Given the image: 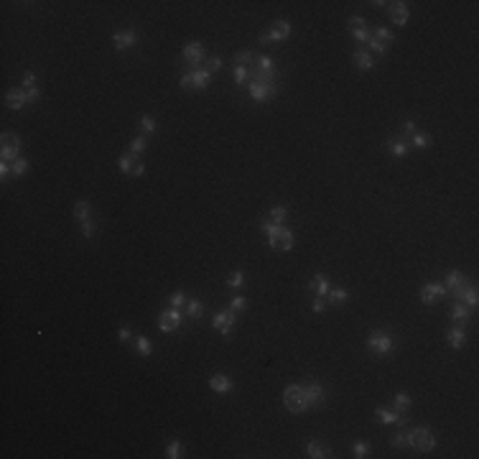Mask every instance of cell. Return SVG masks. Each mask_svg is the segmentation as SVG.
<instances>
[{
  "instance_id": "1",
  "label": "cell",
  "mask_w": 479,
  "mask_h": 459,
  "mask_svg": "<svg viewBox=\"0 0 479 459\" xmlns=\"http://www.w3.org/2000/svg\"><path fill=\"white\" fill-rule=\"evenodd\" d=\"M283 403L291 413H306L311 408L306 401V393H303V385H288L286 393H283Z\"/></svg>"
},
{
  "instance_id": "2",
  "label": "cell",
  "mask_w": 479,
  "mask_h": 459,
  "mask_svg": "<svg viewBox=\"0 0 479 459\" xmlns=\"http://www.w3.org/2000/svg\"><path fill=\"white\" fill-rule=\"evenodd\" d=\"M247 92L252 100L257 102H265V100H273L278 95V82H265V79H250L247 82Z\"/></svg>"
},
{
  "instance_id": "3",
  "label": "cell",
  "mask_w": 479,
  "mask_h": 459,
  "mask_svg": "<svg viewBox=\"0 0 479 459\" xmlns=\"http://www.w3.org/2000/svg\"><path fill=\"white\" fill-rule=\"evenodd\" d=\"M367 347L372 349L375 355H380V357H385V355H390L393 352V337H390L387 332H372L367 337Z\"/></svg>"
},
{
  "instance_id": "4",
  "label": "cell",
  "mask_w": 479,
  "mask_h": 459,
  "mask_svg": "<svg viewBox=\"0 0 479 459\" xmlns=\"http://www.w3.org/2000/svg\"><path fill=\"white\" fill-rule=\"evenodd\" d=\"M408 436H410V447L418 449V452H431L433 447H436V439H433V434H431L428 429H423V426L408 431Z\"/></svg>"
},
{
  "instance_id": "5",
  "label": "cell",
  "mask_w": 479,
  "mask_h": 459,
  "mask_svg": "<svg viewBox=\"0 0 479 459\" xmlns=\"http://www.w3.org/2000/svg\"><path fill=\"white\" fill-rule=\"evenodd\" d=\"M18 153H20V138L13 133H3V138H0V156H3V161H8V163L18 161Z\"/></svg>"
},
{
  "instance_id": "6",
  "label": "cell",
  "mask_w": 479,
  "mask_h": 459,
  "mask_svg": "<svg viewBox=\"0 0 479 459\" xmlns=\"http://www.w3.org/2000/svg\"><path fill=\"white\" fill-rule=\"evenodd\" d=\"M184 324V314H181V309H166V311H161V316H158V326H161V332H176L179 326Z\"/></svg>"
},
{
  "instance_id": "7",
  "label": "cell",
  "mask_w": 479,
  "mask_h": 459,
  "mask_svg": "<svg viewBox=\"0 0 479 459\" xmlns=\"http://www.w3.org/2000/svg\"><path fill=\"white\" fill-rule=\"evenodd\" d=\"M181 59L189 64V67H199L202 61H207L204 46H202L199 41H191V43H186V46H184V51H181Z\"/></svg>"
},
{
  "instance_id": "8",
  "label": "cell",
  "mask_w": 479,
  "mask_h": 459,
  "mask_svg": "<svg viewBox=\"0 0 479 459\" xmlns=\"http://www.w3.org/2000/svg\"><path fill=\"white\" fill-rule=\"evenodd\" d=\"M444 289H446V296H454L456 301H462V296H464V278H462V273L459 271H451L449 276H446V283H444Z\"/></svg>"
},
{
  "instance_id": "9",
  "label": "cell",
  "mask_w": 479,
  "mask_h": 459,
  "mask_svg": "<svg viewBox=\"0 0 479 459\" xmlns=\"http://www.w3.org/2000/svg\"><path fill=\"white\" fill-rule=\"evenodd\" d=\"M120 168L122 173H127V176H143L145 173V166L135 158V153H125V156H120Z\"/></svg>"
},
{
  "instance_id": "10",
  "label": "cell",
  "mask_w": 479,
  "mask_h": 459,
  "mask_svg": "<svg viewBox=\"0 0 479 459\" xmlns=\"http://www.w3.org/2000/svg\"><path fill=\"white\" fill-rule=\"evenodd\" d=\"M212 324H214V329H220L225 337H230L232 329H235V311H232V309H230V311H217L214 319H212Z\"/></svg>"
},
{
  "instance_id": "11",
  "label": "cell",
  "mask_w": 479,
  "mask_h": 459,
  "mask_svg": "<svg viewBox=\"0 0 479 459\" xmlns=\"http://www.w3.org/2000/svg\"><path fill=\"white\" fill-rule=\"evenodd\" d=\"M446 296V289H444V283H426V286L421 289V301L423 304H436L439 299Z\"/></svg>"
},
{
  "instance_id": "12",
  "label": "cell",
  "mask_w": 479,
  "mask_h": 459,
  "mask_svg": "<svg viewBox=\"0 0 479 459\" xmlns=\"http://www.w3.org/2000/svg\"><path fill=\"white\" fill-rule=\"evenodd\" d=\"M135 41H138V33H135L133 28H130V31H120V33L113 36V43H115L118 51H125V49H130V46H135Z\"/></svg>"
},
{
  "instance_id": "13",
  "label": "cell",
  "mask_w": 479,
  "mask_h": 459,
  "mask_svg": "<svg viewBox=\"0 0 479 459\" xmlns=\"http://www.w3.org/2000/svg\"><path fill=\"white\" fill-rule=\"evenodd\" d=\"M387 5V10H390V18H393V23H398V26H405L408 23V5L405 3H385Z\"/></svg>"
},
{
  "instance_id": "14",
  "label": "cell",
  "mask_w": 479,
  "mask_h": 459,
  "mask_svg": "<svg viewBox=\"0 0 479 459\" xmlns=\"http://www.w3.org/2000/svg\"><path fill=\"white\" fill-rule=\"evenodd\" d=\"M5 102H8L10 110H23L28 105V95H26V90H10L5 95Z\"/></svg>"
},
{
  "instance_id": "15",
  "label": "cell",
  "mask_w": 479,
  "mask_h": 459,
  "mask_svg": "<svg viewBox=\"0 0 479 459\" xmlns=\"http://www.w3.org/2000/svg\"><path fill=\"white\" fill-rule=\"evenodd\" d=\"M347 26H350L352 36H355L359 43H367V41H369V31L364 28V26H367L364 18H350V23H347Z\"/></svg>"
},
{
  "instance_id": "16",
  "label": "cell",
  "mask_w": 479,
  "mask_h": 459,
  "mask_svg": "<svg viewBox=\"0 0 479 459\" xmlns=\"http://www.w3.org/2000/svg\"><path fill=\"white\" fill-rule=\"evenodd\" d=\"M280 227H283V225H275V222H270V220H263V222H260V230L265 232L268 245H270L273 250H278V235H280Z\"/></svg>"
},
{
  "instance_id": "17",
  "label": "cell",
  "mask_w": 479,
  "mask_h": 459,
  "mask_svg": "<svg viewBox=\"0 0 479 459\" xmlns=\"http://www.w3.org/2000/svg\"><path fill=\"white\" fill-rule=\"evenodd\" d=\"M209 388L214 390V393H230L232 390V378H227L225 373H217V375H212L209 378Z\"/></svg>"
},
{
  "instance_id": "18",
  "label": "cell",
  "mask_w": 479,
  "mask_h": 459,
  "mask_svg": "<svg viewBox=\"0 0 479 459\" xmlns=\"http://www.w3.org/2000/svg\"><path fill=\"white\" fill-rule=\"evenodd\" d=\"M303 393H306V401H309V406L314 408V406H319L321 401H324V388L319 385V383H309V385H303Z\"/></svg>"
},
{
  "instance_id": "19",
  "label": "cell",
  "mask_w": 479,
  "mask_h": 459,
  "mask_svg": "<svg viewBox=\"0 0 479 459\" xmlns=\"http://www.w3.org/2000/svg\"><path fill=\"white\" fill-rule=\"evenodd\" d=\"M375 416L380 424H405V416H400V413H395L393 408H377L375 411Z\"/></svg>"
},
{
  "instance_id": "20",
  "label": "cell",
  "mask_w": 479,
  "mask_h": 459,
  "mask_svg": "<svg viewBox=\"0 0 479 459\" xmlns=\"http://www.w3.org/2000/svg\"><path fill=\"white\" fill-rule=\"evenodd\" d=\"M355 64H357V67H359L362 72L375 69V59H372V54L364 51V49H357V51H355Z\"/></svg>"
},
{
  "instance_id": "21",
  "label": "cell",
  "mask_w": 479,
  "mask_h": 459,
  "mask_svg": "<svg viewBox=\"0 0 479 459\" xmlns=\"http://www.w3.org/2000/svg\"><path fill=\"white\" fill-rule=\"evenodd\" d=\"M268 33L273 36V41H283V38L291 36V23H288V20H275Z\"/></svg>"
},
{
  "instance_id": "22",
  "label": "cell",
  "mask_w": 479,
  "mask_h": 459,
  "mask_svg": "<svg viewBox=\"0 0 479 459\" xmlns=\"http://www.w3.org/2000/svg\"><path fill=\"white\" fill-rule=\"evenodd\" d=\"M235 64H237V67H245V69L250 72V69L257 67V54H255V51H240V54L235 56Z\"/></svg>"
},
{
  "instance_id": "23",
  "label": "cell",
  "mask_w": 479,
  "mask_h": 459,
  "mask_svg": "<svg viewBox=\"0 0 479 459\" xmlns=\"http://www.w3.org/2000/svg\"><path fill=\"white\" fill-rule=\"evenodd\" d=\"M309 286H311V291H314L316 296H321V299H324L326 294H329V289H332V286H329V278H326V276H321V273L311 278V283H309Z\"/></svg>"
},
{
  "instance_id": "24",
  "label": "cell",
  "mask_w": 479,
  "mask_h": 459,
  "mask_svg": "<svg viewBox=\"0 0 479 459\" xmlns=\"http://www.w3.org/2000/svg\"><path fill=\"white\" fill-rule=\"evenodd\" d=\"M184 311H186V316H189L191 321H197V319H202V314H204V304L197 301V299H189L186 306H184Z\"/></svg>"
},
{
  "instance_id": "25",
  "label": "cell",
  "mask_w": 479,
  "mask_h": 459,
  "mask_svg": "<svg viewBox=\"0 0 479 459\" xmlns=\"http://www.w3.org/2000/svg\"><path fill=\"white\" fill-rule=\"evenodd\" d=\"M191 82H194V90H204L212 82V74L207 69H191Z\"/></svg>"
},
{
  "instance_id": "26",
  "label": "cell",
  "mask_w": 479,
  "mask_h": 459,
  "mask_svg": "<svg viewBox=\"0 0 479 459\" xmlns=\"http://www.w3.org/2000/svg\"><path fill=\"white\" fill-rule=\"evenodd\" d=\"M306 454H309L311 459H324V457H329L332 452H329V447H326V444H321V442H309V447H306Z\"/></svg>"
},
{
  "instance_id": "27",
  "label": "cell",
  "mask_w": 479,
  "mask_h": 459,
  "mask_svg": "<svg viewBox=\"0 0 479 459\" xmlns=\"http://www.w3.org/2000/svg\"><path fill=\"white\" fill-rule=\"evenodd\" d=\"M293 248V232L288 227H280V235H278V250L280 253H286Z\"/></svg>"
},
{
  "instance_id": "28",
  "label": "cell",
  "mask_w": 479,
  "mask_h": 459,
  "mask_svg": "<svg viewBox=\"0 0 479 459\" xmlns=\"http://www.w3.org/2000/svg\"><path fill=\"white\" fill-rule=\"evenodd\" d=\"M408 408H410V396L408 393H398L395 403H393V411L400 413V416H408Z\"/></svg>"
},
{
  "instance_id": "29",
  "label": "cell",
  "mask_w": 479,
  "mask_h": 459,
  "mask_svg": "<svg viewBox=\"0 0 479 459\" xmlns=\"http://www.w3.org/2000/svg\"><path fill=\"white\" fill-rule=\"evenodd\" d=\"M451 319H454V321H467V319H469V306H467L464 301H456V304L451 306Z\"/></svg>"
},
{
  "instance_id": "30",
  "label": "cell",
  "mask_w": 479,
  "mask_h": 459,
  "mask_svg": "<svg viewBox=\"0 0 479 459\" xmlns=\"http://www.w3.org/2000/svg\"><path fill=\"white\" fill-rule=\"evenodd\" d=\"M446 339H449V344H451L454 349H459V347L464 344V329H462V326H454V329L446 332Z\"/></svg>"
},
{
  "instance_id": "31",
  "label": "cell",
  "mask_w": 479,
  "mask_h": 459,
  "mask_svg": "<svg viewBox=\"0 0 479 459\" xmlns=\"http://www.w3.org/2000/svg\"><path fill=\"white\" fill-rule=\"evenodd\" d=\"M377 43H382V46L387 49L390 43H393V33H390V28H385V26H380V28H375V33H369Z\"/></svg>"
},
{
  "instance_id": "32",
  "label": "cell",
  "mask_w": 479,
  "mask_h": 459,
  "mask_svg": "<svg viewBox=\"0 0 479 459\" xmlns=\"http://www.w3.org/2000/svg\"><path fill=\"white\" fill-rule=\"evenodd\" d=\"M387 148H390V153L393 156H408V151H410V146H408V141H390L387 143Z\"/></svg>"
},
{
  "instance_id": "33",
  "label": "cell",
  "mask_w": 479,
  "mask_h": 459,
  "mask_svg": "<svg viewBox=\"0 0 479 459\" xmlns=\"http://www.w3.org/2000/svg\"><path fill=\"white\" fill-rule=\"evenodd\" d=\"M326 296H329V301H332L334 306H339V304H344L347 299H350V291H347V289H329V294H326Z\"/></svg>"
},
{
  "instance_id": "34",
  "label": "cell",
  "mask_w": 479,
  "mask_h": 459,
  "mask_svg": "<svg viewBox=\"0 0 479 459\" xmlns=\"http://www.w3.org/2000/svg\"><path fill=\"white\" fill-rule=\"evenodd\" d=\"M90 209H92V204L90 202H77L74 204V217L82 222V220H90Z\"/></svg>"
},
{
  "instance_id": "35",
  "label": "cell",
  "mask_w": 479,
  "mask_h": 459,
  "mask_svg": "<svg viewBox=\"0 0 479 459\" xmlns=\"http://www.w3.org/2000/svg\"><path fill=\"white\" fill-rule=\"evenodd\" d=\"M166 454H168L171 459H181V457H184V447H181V442H179V439L168 442V447H166Z\"/></svg>"
},
{
  "instance_id": "36",
  "label": "cell",
  "mask_w": 479,
  "mask_h": 459,
  "mask_svg": "<svg viewBox=\"0 0 479 459\" xmlns=\"http://www.w3.org/2000/svg\"><path fill=\"white\" fill-rule=\"evenodd\" d=\"M286 217H288V209L286 207H273L270 209V222H275V225H283V222H286Z\"/></svg>"
},
{
  "instance_id": "37",
  "label": "cell",
  "mask_w": 479,
  "mask_h": 459,
  "mask_svg": "<svg viewBox=\"0 0 479 459\" xmlns=\"http://www.w3.org/2000/svg\"><path fill=\"white\" fill-rule=\"evenodd\" d=\"M462 301L469 306V309H474V306H477V301H479V296H477V286H467V289H464V296H462Z\"/></svg>"
},
{
  "instance_id": "38",
  "label": "cell",
  "mask_w": 479,
  "mask_h": 459,
  "mask_svg": "<svg viewBox=\"0 0 479 459\" xmlns=\"http://www.w3.org/2000/svg\"><path fill=\"white\" fill-rule=\"evenodd\" d=\"M242 283H245V273H242V271H235V273L227 278V286H230V289H242Z\"/></svg>"
},
{
  "instance_id": "39",
  "label": "cell",
  "mask_w": 479,
  "mask_h": 459,
  "mask_svg": "<svg viewBox=\"0 0 479 459\" xmlns=\"http://www.w3.org/2000/svg\"><path fill=\"white\" fill-rule=\"evenodd\" d=\"M148 148V141L143 138V136H138V138H133V143H130V153H135V156H140V153Z\"/></svg>"
},
{
  "instance_id": "40",
  "label": "cell",
  "mask_w": 479,
  "mask_h": 459,
  "mask_svg": "<svg viewBox=\"0 0 479 459\" xmlns=\"http://www.w3.org/2000/svg\"><path fill=\"white\" fill-rule=\"evenodd\" d=\"M135 352H138V355H143V357H148V355H150V339L138 337V339H135Z\"/></svg>"
},
{
  "instance_id": "41",
  "label": "cell",
  "mask_w": 479,
  "mask_h": 459,
  "mask_svg": "<svg viewBox=\"0 0 479 459\" xmlns=\"http://www.w3.org/2000/svg\"><path fill=\"white\" fill-rule=\"evenodd\" d=\"M10 168H13V176H23V173L28 171V161H26V158H18V161L10 163Z\"/></svg>"
},
{
  "instance_id": "42",
  "label": "cell",
  "mask_w": 479,
  "mask_h": 459,
  "mask_svg": "<svg viewBox=\"0 0 479 459\" xmlns=\"http://www.w3.org/2000/svg\"><path fill=\"white\" fill-rule=\"evenodd\" d=\"M168 304L173 306V309H184V306H186V294H184V291H179V294H171Z\"/></svg>"
},
{
  "instance_id": "43",
  "label": "cell",
  "mask_w": 479,
  "mask_h": 459,
  "mask_svg": "<svg viewBox=\"0 0 479 459\" xmlns=\"http://www.w3.org/2000/svg\"><path fill=\"white\" fill-rule=\"evenodd\" d=\"M413 146H416V148H428V146H431V136H426V133H413Z\"/></svg>"
},
{
  "instance_id": "44",
  "label": "cell",
  "mask_w": 479,
  "mask_h": 459,
  "mask_svg": "<svg viewBox=\"0 0 479 459\" xmlns=\"http://www.w3.org/2000/svg\"><path fill=\"white\" fill-rule=\"evenodd\" d=\"M204 64H207L204 69H207L209 74H212V72H220V69H222V59H220V56H209Z\"/></svg>"
},
{
  "instance_id": "45",
  "label": "cell",
  "mask_w": 479,
  "mask_h": 459,
  "mask_svg": "<svg viewBox=\"0 0 479 459\" xmlns=\"http://www.w3.org/2000/svg\"><path fill=\"white\" fill-rule=\"evenodd\" d=\"M393 447H410V436H408V431H398V434L393 436Z\"/></svg>"
},
{
  "instance_id": "46",
  "label": "cell",
  "mask_w": 479,
  "mask_h": 459,
  "mask_svg": "<svg viewBox=\"0 0 479 459\" xmlns=\"http://www.w3.org/2000/svg\"><path fill=\"white\" fill-rule=\"evenodd\" d=\"M140 128L145 130V133H153V130H156V118L153 115H143L140 118Z\"/></svg>"
},
{
  "instance_id": "47",
  "label": "cell",
  "mask_w": 479,
  "mask_h": 459,
  "mask_svg": "<svg viewBox=\"0 0 479 459\" xmlns=\"http://www.w3.org/2000/svg\"><path fill=\"white\" fill-rule=\"evenodd\" d=\"M235 82H237L240 87L247 84V69H245V67H237V64H235Z\"/></svg>"
},
{
  "instance_id": "48",
  "label": "cell",
  "mask_w": 479,
  "mask_h": 459,
  "mask_svg": "<svg viewBox=\"0 0 479 459\" xmlns=\"http://www.w3.org/2000/svg\"><path fill=\"white\" fill-rule=\"evenodd\" d=\"M355 457H357V459H364V457H369V444H364V442H357V444H355Z\"/></svg>"
},
{
  "instance_id": "49",
  "label": "cell",
  "mask_w": 479,
  "mask_h": 459,
  "mask_svg": "<svg viewBox=\"0 0 479 459\" xmlns=\"http://www.w3.org/2000/svg\"><path fill=\"white\" fill-rule=\"evenodd\" d=\"M245 306H247V301H245L242 296H235L232 304H230V309H232V311H245Z\"/></svg>"
},
{
  "instance_id": "50",
  "label": "cell",
  "mask_w": 479,
  "mask_h": 459,
  "mask_svg": "<svg viewBox=\"0 0 479 459\" xmlns=\"http://www.w3.org/2000/svg\"><path fill=\"white\" fill-rule=\"evenodd\" d=\"M82 235H84V237H92V235H95V222H92V220H82Z\"/></svg>"
},
{
  "instance_id": "51",
  "label": "cell",
  "mask_w": 479,
  "mask_h": 459,
  "mask_svg": "<svg viewBox=\"0 0 479 459\" xmlns=\"http://www.w3.org/2000/svg\"><path fill=\"white\" fill-rule=\"evenodd\" d=\"M367 46H369V49H372L375 54H385V51H387V49L382 46V43H377V41H375L372 36H369V41H367Z\"/></svg>"
},
{
  "instance_id": "52",
  "label": "cell",
  "mask_w": 479,
  "mask_h": 459,
  "mask_svg": "<svg viewBox=\"0 0 479 459\" xmlns=\"http://www.w3.org/2000/svg\"><path fill=\"white\" fill-rule=\"evenodd\" d=\"M23 87H26V90H33V87H36V74L26 72L23 74Z\"/></svg>"
},
{
  "instance_id": "53",
  "label": "cell",
  "mask_w": 479,
  "mask_h": 459,
  "mask_svg": "<svg viewBox=\"0 0 479 459\" xmlns=\"http://www.w3.org/2000/svg\"><path fill=\"white\" fill-rule=\"evenodd\" d=\"M118 337H120V342H130V337H133L130 326H120V329H118Z\"/></svg>"
},
{
  "instance_id": "54",
  "label": "cell",
  "mask_w": 479,
  "mask_h": 459,
  "mask_svg": "<svg viewBox=\"0 0 479 459\" xmlns=\"http://www.w3.org/2000/svg\"><path fill=\"white\" fill-rule=\"evenodd\" d=\"M10 173H13V168H10V163H8V161H3V163H0V179H3V181H5V179L10 176Z\"/></svg>"
},
{
  "instance_id": "55",
  "label": "cell",
  "mask_w": 479,
  "mask_h": 459,
  "mask_svg": "<svg viewBox=\"0 0 479 459\" xmlns=\"http://www.w3.org/2000/svg\"><path fill=\"white\" fill-rule=\"evenodd\" d=\"M181 87H184V90H194V82H191V72H186V74L181 77Z\"/></svg>"
},
{
  "instance_id": "56",
  "label": "cell",
  "mask_w": 479,
  "mask_h": 459,
  "mask_svg": "<svg viewBox=\"0 0 479 459\" xmlns=\"http://www.w3.org/2000/svg\"><path fill=\"white\" fill-rule=\"evenodd\" d=\"M314 311H316V314H324V311H326V304H324V299H321V296L314 301Z\"/></svg>"
},
{
  "instance_id": "57",
  "label": "cell",
  "mask_w": 479,
  "mask_h": 459,
  "mask_svg": "<svg viewBox=\"0 0 479 459\" xmlns=\"http://www.w3.org/2000/svg\"><path fill=\"white\" fill-rule=\"evenodd\" d=\"M26 95H28V102H38V97H41L38 87H33V90H26Z\"/></svg>"
},
{
  "instance_id": "58",
  "label": "cell",
  "mask_w": 479,
  "mask_h": 459,
  "mask_svg": "<svg viewBox=\"0 0 479 459\" xmlns=\"http://www.w3.org/2000/svg\"><path fill=\"white\" fill-rule=\"evenodd\" d=\"M403 130H405L408 136H413V133H416V123H413V120H405V123H403Z\"/></svg>"
},
{
  "instance_id": "59",
  "label": "cell",
  "mask_w": 479,
  "mask_h": 459,
  "mask_svg": "<svg viewBox=\"0 0 479 459\" xmlns=\"http://www.w3.org/2000/svg\"><path fill=\"white\" fill-rule=\"evenodd\" d=\"M268 43H273V36H270V33H263V36H260V46H268Z\"/></svg>"
}]
</instances>
